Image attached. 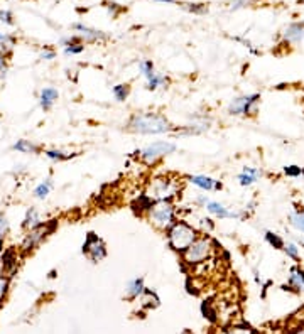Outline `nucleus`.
I'll use <instances>...</instances> for the list:
<instances>
[{
	"mask_svg": "<svg viewBox=\"0 0 304 334\" xmlns=\"http://www.w3.org/2000/svg\"><path fill=\"white\" fill-rule=\"evenodd\" d=\"M127 129L134 134L140 135H161L169 134L174 130V127L169 124V120L164 115L159 113H135L130 116Z\"/></svg>",
	"mask_w": 304,
	"mask_h": 334,
	"instance_id": "obj_1",
	"label": "nucleus"
},
{
	"mask_svg": "<svg viewBox=\"0 0 304 334\" xmlns=\"http://www.w3.org/2000/svg\"><path fill=\"white\" fill-rule=\"evenodd\" d=\"M166 235H167V243H169L172 250L183 253L198 238V231L190 223L176 221L171 228H167Z\"/></svg>",
	"mask_w": 304,
	"mask_h": 334,
	"instance_id": "obj_2",
	"label": "nucleus"
},
{
	"mask_svg": "<svg viewBox=\"0 0 304 334\" xmlns=\"http://www.w3.org/2000/svg\"><path fill=\"white\" fill-rule=\"evenodd\" d=\"M147 220L149 223L157 230L167 231V228H171L176 220V206L172 204V201H154L152 206L147 211Z\"/></svg>",
	"mask_w": 304,
	"mask_h": 334,
	"instance_id": "obj_3",
	"label": "nucleus"
},
{
	"mask_svg": "<svg viewBox=\"0 0 304 334\" xmlns=\"http://www.w3.org/2000/svg\"><path fill=\"white\" fill-rule=\"evenodd\" d=\"M213 252H215L213 240L204 233V235L198 236L196 240L181 253V255H183V262H185L186 265L196 267V265H201V263L206 262V260L211 258Z\"/></svg>",
	"mask_w": 304,
	"mask_h": 334,
	"instance_id": "obj_4",
	"label": "nucleus"
},
{
	"mask_svg": "<svg viewBox=\"0 0 304 334\" xmlns=\"http://www.w3.org/2000/svg\"><path fill=\"white\" fill-rule=\"evenodd\" d=\"M177 193H179V184L171 177L150 179L147 184V191H145V194H147L152 201H162V199L171 201Z\"/></svg>",
	"mask_w": 304,
	"mask_h": 334,
	"instance_id": "obj_5",
	"label": "nucleus"
},
{
	"mask_svg": "<svg viewBox=\"0 0 304 334\" xmlns=\"http://www.w3.org/2000/svg\"><path fill=\"white\" fill-rule=\"evenodd\" d=\"M56 225H57L56 220L43 221L39 226H36V228H33V230L25 231L24 240H22V243H20V250H22L24 253H29V252L36 250V248H38L41 243H43L46 238H48L51 233L56 230Z\"/></svg>",
	"mask_w": 304,
	"mask_h": 334,
	"instance_id": "obj_6",
	"label": "nucleus"
},
{
	"mask_svg": "<svg viewBox=\"0 0 304 334\" xmlns=\"http://www.w3.org/2000/svg\"><path fill=\"white\" fill-rule=\"evenodd\" d=\"M176 152V145L172 142H164V140H159V142H154V144L147 145L142 150L135 152L139 154L140 157V162H144L145 166H154L157 161H161L162 157L169 156V154H174Z\"/></svg>",
	"mask_w": 304,
	"mask_h": 334,
	"instance_id": "obj_7",
	"label": "nucleus"
},
{
	"mask_svg": "<svg viewBox=\"0 0 304 334\" xmlns=\"http://www.w3.org/2000/svg\"><path fill=\"white\" fill-rule=\"evenodd\" d=\"M260 102V95L252 93V95H244L230 102L228 105V115L232 116H247V115H255L257 113V105Z\"/></svg>",
	"mask_w": 304,
	"mask_h": 334,
	"instance_id": "obj_8",
	"label": "nucleus"
},
{
	"mask_svg": "<svg viewBox=\"0 0 304 334\" xmlns=\"http://www.w3.org/2000/svg\"><path fill=\"white\" fill-rule=\"evenodd\" d=\"M81 252H83V255H86L90 258V262L98 263L107 257V245H105V241L97 235V233L90 231L85 238Z\"/></svg>",
	"mask_w": 304,
	"mask_h": 334,
	"instance_id": "obj_9",
	"label": "nucleus"
},
{
	"mask_svg": "<svg viewBox=\"0 0 304 334\" xmlns=\"http://www.w3.org/2000/svg\"><path fill=\"white\" fill-rule=\"evenodd\" d=\"M71 29L76 31V36L80 37L83 42H98V41H105V39H107V34L102 33V31L88 27V25L81 24V22L71 24Z\"/></svg>",
	"mask_w": 304,
	"mask_h": 334,
	"instance_id": "obj_10",
	"label": "nucleus"
},
{
	"mask_svg": "<svg viewBox=\"0 0 304 334\" xmlns=\"http://www.w3.org/2000/svg\"><path fill=\"white\" fill-rule=\"evenodd\" d=\"M284 290H296V292H304V268L301 265H294L289 270L287 277V285H282Z\"/></svg>",
	"mask_w": 304,
	"mask_h": 334,
	"instance_id": "obj_11",
	"label": "nucleus"
},
{
	"mask_svg": "<svg viewBox=\"0 0 304 334\" xmlns=\"http://www.w3.org/2000/svg\"><path fill=\"white\" fill-rule=\"evenodd\" d=\"M282 39H284L286 44H297V42L304 41V20L287 25L284 33H282Z\"/></svg>",
	"mask_w": 304,
	"mask_h": 334,
	"instance_id": "obj_12",
	"label": "nucleus"
},
{
	"mask_svg": "<svg viewBox=\"0 0 304 334\" xmlns=\"http://www.w3.org/2000/svg\"><path fill=\"white\" fill-rule=\"evenodd\" d=\"M204 208L208 209V213H211L213 216H217L220 220H227V218H242L240 213H235V211H230L227 206H223L218 201H208Z\"/></svg>",
	"mask_w": 304,
	"mask_h": 334,
	"instance_id": "obj_13",
	"label": "nucleus"
},
{
	"mask_svg": "<svg viewBox=\"0 0 304 334\" xmlns=\"http://www.w3.org/2000/svg\"><path fill=\"white\" fill-rule=\"evenodd\" d=\"M209 125H211V122L206 120L204 116H196V118L193 120V124H188L186 127H183V130L179 134L181 135H200L209 130Z\"/></svg>",
	"mask_w": 304,
	"mask_h": 334,
	"instance_id": "obj_14",
	"label": "nucleus"
},
{
	"mask_svg": "<svg viewBox=\"0 0 304 334\" xmlns=\"http://www.w3.org/2000/svg\"><path fill=\"white\" fill-rule=\"evenodd\" d=\"M57 98H59V92H57L56 88H52V86H46L39 92V97H38L39 107L43 108L44 111H49L52 107H54Z\"/></svg>",
	"mask_w": 304,
	"mask_h": 334,
	"instance_id": "obj_15",
	"label": "nucleus"
},
{
	"mask_svg": "<svg viewBox=\"0 0 304 334\" xmlns=\"http://www.w3.org/2000/svg\"><path fill=\"white\" fill-rule=\"evenodd\" d=\"M0 263H2V270L5 275L14 274L15 270L19 267V258H17V252L14 250V248H7V250H4L2 257H0Z\"/></svg>",
	"mask_w": 304,
	"mask_h": 334,
	"instance_id": "obj_16",
	"label": "nucleus"
},
{
	"mask_svg": "<svg viewBox=\"0 0 304 334\" xmlns=\"http://www.w3.org/2000/svg\"><path fill=\"white\" fill-rule=\"evenodd\" d=\"M188 181L203 191H220L222 189V183L217 181V179H213V177H209V176H190L188 177Z\"/></svg>",
	"mask_w": 304,
	"mask_h": 334,
	"instance_id": "obj_17",
	"label": "nucleus"
},
{
	"mask_svg": "<svg viewBox=\"0 0 304 334\" xmlns=\"http://www.w3.org/2000/svg\"><path fill=\"white\" fill-rule=\"evenodd\" d=\"M145 292V285L142 277H135L127 284V297L129 299H139Z\"/></svg>",
	"mask_w": 304,
	"mask_h": 334,
	"instance_id": "obj_18",
	"label": "nucleus"
},
{
	"mask_svg": "<svg viewBox=\"0 0 304 334\" xmlns=\"http://www.w3.org/2000/svg\"><path fill=\"white\" fill-rule=\"evenodd\" d=\"M41 223H43V220H41V215H39L38 209L29 208L27 211H25V216L22 220V228L25 231H29V230H33V228L39 226Z\"/></svg>",
	"mask_w": 304,
	"mask_h": 334,
	"instance_id": "obj_19",
	"label": "nucleus"
},
{
	"mask_svg": "<svg viewBox=\"0 0 304 334\" xmlns=\"http://www.w3.org/2000/svg\"><path fill=\"white\" fill-rule=\"evenodd\" d=\"M12 150L19 152V154H33V156H36V154L41 152V148H39V145H36L34 142L20 139L12 144Z\"/></svg>",
	"mask_w": 304,
	"mask_h": 334,
	"instance_id": "obj_20",
	"label": "nucleus"
},
{
	"mask_svg": "<svg viewBox=\"0 0 304 334\" xmlns=\"http://www.w3.org/2000/svg\"><path fill=\"white\" fill-rule=\"evenodd\" d=\"M52 188H54V183H52L51 177H48V179H44L43 183H39L38 186H36L34 191H33V196H34L36 199L44 201V199L51 194Z\"/></svg>",
	"mask_w": 304,
	"mask_h": 334,
	"instance_id": "obj_21",
	"label": "nucleus"
},
{
	"mask_svg": "<svg viewBox=\"0 0 304 334\" xmlns=\"http://www.w3.org/2000/svg\"><path fill=\"white\" fill-rule=\"evenodd\" d=\"M44 156L52 162H63V161H70V159L75 157L76 154L59 150V148H49V150H44Z\"/></svg>",
	"mask_w": 304,
	"mask_h": 334,
	"instance_id": "obj_22",
	"label": "nucleus"
},
{
	"mask_svg": "<svg viewBox=\"0 0 304 334\" xmlns=\"http://www.w3.org/2000/svg\"><path fill=\"white\" fill-rule=\"evenodd\" d=\"M152 203H154V201H152L147 194H142V196H139V198L135 199V203L132 204V209L139 215H147V211L152 206Z\"/></svg>",
	"mask_w": 304,
	"mask_h": 334,
	"instance_id": "obj_23",
	"label": "nucleus"
},
{
	"mask_svg": "<svg viewBox=\"0 0 304 334\" xmlns=\"http://www.w3.org/2000/svg\"><path fill=\"white\" fill-rule=\"evenodd\" d=\"M14 46H15L14 36H10L7 33H0V52L4 56H9L14 51Z\"/></svg>",
	"mask_w": 304,
	"mask_h": 334,
	"instance_id": "obj_24",
	"label": "nucleus"
},
{
	"mask_svg": "<svg viewBox=\"0 0 304 334\" xmlns=\"http://www.w3.org/2000/svg\"><path fill=\"white\" fill-rule=\"evenodd\" d=\"M112 93H113V97H115L117 102H125V100L129 98V95H130V86H129L127 83L115 84L113 89H112Z\"/></svg>",
	"mask_w": 304,
	"mask_h": 334,
	"instance_id": "obj_25",
	"label": "nucleus"
},
{
	"mask_svg": "<svg viewBox=\"0 0 304 334\" xmlns=\"http://www.w3.org/2000/svg\"><path fill=\"white\" fill-rule=\"evenodd\" d=\"M265 241L269 243L272 248H276V250H282L286 245V241L274 231H265Z\"/></svg>",
	"mask_w": 304,
	"mask_h": 334,
	"instance_id": "obj_26",
	"label": "nucleus"
},
{
	"mask_svg": "<svg viewBox=\"0 0 304 334\" xmlns=\"http://www.w3.org/2000/svg\"><path fill=\"white\" fill-rule=\"evenodd\" d=\"M139 70H140V74H142V76L147 79V81L156 74L154 63H152L150 59H142V61H140L139 63Z\"/></svg>",
	"mask_w": 304,
	"mask_h": 334,
	"instance_id": "obj_27",
	"label": "nucleus"
},
{
	"mask_svg": "<svg viewBox=\"0 0 304 334\" xmlns=\"http://www.w3.org/2000/svg\"><path fill=\"white\" fill-rule=\"evenodd\" d=\"M289 221H291V225L296 228V230H299V231L304 233V211L297 209V211H294V213H291Z\"/></svg>",
	"mask_w": 304,
	"mask_h": 334,
	"instance_id": "obj_28",
	"label": "nucleus"
},
{
	"mask_svg": "<svg viewBox=\"0 0 304 334\" xmlns=\"http://www.w3.org/2000/svg\"><path fill=\"white\" fill-rule=\"evenodd\" d=\"M167 83V78L164 76V74H154L149 81H147V89H150V92H156L157 88L164 86V84Z\"/></svg>",
	"mask_w": 304,
	"mask_h": 334,
	"instance_id": "obj_29",
	"label": "nucleus"
},
{
	"mask_svg": "<svg viewBox=\"0 0 304 334\" xmlns=\"http://www.w3.org/2000/svg\"><path fill=\"white\" fill-rule=\"evenodd\" d=\"M284 253L287 255V258H291V260H294V262H299L301 260V255H299V248H297V245L296 243H292V241H289V243H286L284 245Z\"/></svg>",
	"mask_w": 304,
	"mask_h": 334,
	"instance_id": "obj_30",
	"label": "nucleus"
},
{
	"mask_svg": "<svg viewBox=\"0 0 304 334\" xmlns=\"http://www.w3.org/2000/svg\"><path fill=\"white\" fill-rule=\"evenodd\" d=\"M181 5H183V9L188 10V12H191V14L203 15V14L208 12V7L204 4H191V2H188V4H181Z\"/></svg>",
	"mask_w": 304,
	"mask_h": 334,
	"instance_id": "obj_31",
	"label": "nucleus"
},
{
	"mask_svg": "<svg viewBox=\"0 0 304 334\" xmlns=\"http://www.w3.org/2000/svg\"><path fill=\"white\" fill-rule=\"evenodd\" d=\"M83 51H85V44H83V42H76V44H70V46L63 47V52H65L66 56L81 54Z\"/></svg>",
	"mask_w": 304,
	"mask_h": 334,
	"instance_id": "obj_32",
	"label": "nucleus"
},
{
	"mask_svg": "<svg viewBox=\"0 0 304 334\" xmlns=\"http://www.w3.org/2000/svg\"><path fill=\"white\" fill-rule=\"evenodd\" d=\"M237 179H238V184L244 186V188H249V186H252L259 181V177H255L252 174H247V172H240Z\"/></svg>",
	"mask_w": 304,
	"mask_h": 334,
	"instance_id": "obj_33",
	"label": "nucleus"
},
{
	"mask_svg": "<svg viewBox=\"0 0 304 334\" xmlns=\"http://www.w3.org/2000/svg\"><path fill=\"white\" fill-rule=\"evenodd\" d=\"M9 285H10V277L5 274H0V304H2V300L5 299V295H7Z\"/></svg>",
	"mask_w": 304,
	"mask_h": 334,
	"instance_id": "obj_34",
	"label": "nucleus"
},
{
	"mask_svg": "<svg viewBox=\"0 0 304 334\" xmlns=\"http://www.w3.org/2000/svg\"><path fill=\"white\" fill-rule=\"evenodd\" d=\"M222 334H255V332L249 326H233L228 327V329H223Z\"/></svg>",
	"mask_w": 304,
	"mask_h": 334,
	"instance_id": "obj_35",
	"label": "nucleus"
},
{
	"mask_svg": "<svg viewBox=\"0 0 304 334\" xmlns=\"http://www.w3.org/2000/svg\"><path fill=\"white\" fill-rule=\"evenodd\" d=\"M9 231H10V223L7 220V216L0 213V241L9 235Z\"/></svg>",
	"mask_w": 304,
	"mask_h": 334,
	"instance_id": "obj_36",
	"label": "nucleus"
},
{
	"mask_svg": "<svg viewBox=\"0 0 304 334\" xmlns=\"http://www.w3.org/2000/svg\"><path fill=\"white\" fill-rule=\"evenodd\" d=\"M284 174L287 177H301L302 176V167H299V166H286Z\"/></svg>",
	"mask_w": 304,
	"mask_h": 334,
	"instance_id": "obj_37",
	"label": "nucleus"
},
{
	"mask_svg": "<svg viewBox=\"0 0 304 334\" xmlns=\"http://www.w3.org/2000/svg\"><path fill=\"white\" fill-rule=\"evenodd\" d=\"M0 22H2V24H7V25H14L15 22H14L12 12H10V10H7V9H2V10H0Z\"/></svg>",
	"mask_w": 304,
	"mask_h": 334,
	"instance_id": "obj_38",
	"label": "nucleus"
},
{
	"mask_svg": "<svg viewBox=\"0 0 304 334\" xmlns=\"http://www.w3.org/2000/svg\"><path fill=\"white\" fill-rule=\"evenodd\" d=\"M9 74V65H7V56H4L2 52H0V81L2 79L7 78Z\"/></svg>",
	"mask_w": 304,
	"mask_h": 334,
	"instance_id": "obj_39",
	"label": "nucleus"
},
{
	"mask_svg": "<svg viewBox=\"0 0 304 334\" xmlns=\"http://www.w3.org/2000/svg\"><path fill=\"white\" fill-rule=\"evenodd\" d=\"M54 57H56V51L49 49V47H46V46L39 52V59H43V61H52Z\"/></svg>",
	"mask_w": 304,
	"mask_h": 334,
	"instance_id": "obj_40",
	"label": "nucleus"
},
{
	"mask_svg": "<svg viewBox=\"0 0 304 334\" xmlns=\"http://www.w3.org/2000/svg\"><path fill=\"white\" fill-rule=\"evenodd\" d=\"M254 0H232V4H230V10H240V9H245L249 7V5H252Z\"/></svg>",
	"mask_w": 304,
	"mask_h": 334,
	"instance_id": "obj_41",
	"label": "nucleus"
},
{
	"mask_svg": "<svg viewBox=\"0 0 304 334\" xmlns=\"http://www.w3.org/2000/svg\"><path fill=\"white\" fill-rule=\"evenodd\" d=\"M200 225H201V228H203V231H206V233H209L215 228V223L209 220V218H201L200 220Z\"/></svg>",
	"mask_w": 304,
	"mask_h": 334,
	"instance_id": "obj_42",
	"label": "nucleus"
},
{
	"mask_svg": "<svg viewBox=\"0 0 304 334\" xmlns=\"http://www.w3.org/2000/svg\"><path fill=\"white\" fill-rule=\"evenodd\" d=\"M107 9H108V14L112 15V17H117L118 12H120V10H122V9L118 7V4H115V2L107 4Z\"/></svg>",
	"mask_w": 304,
	"mask_h": 334,
	"instance_id": "obj_43",
	"label": "nucleus"
},
{
	"mask_svg": "<svg viewBox=\"0 0 304 334\" xmlns=\"http://www.w3.org/2000/svg\"><path fill=\"white\" fill-rule=\"evenodd\" d=\"M232 39H233V41H237V42H242V44H244L245 47H249V49L252 51V52H257V51L254 49V47H252V42H250L249 39H245V37H242V36H235V37H232Z\"/></svg>",
	"mask_w": 304,
	"mask_h": 334,
	"instance_id": "obj_44",
	"label": "nucleus"
},
{
	"mask_svg": "<svg viewBox=\"0 0 304 334\" xmlns=\"http://www.w3.org/2000/svg\"><path fill=\"white\" fill-rule=\"evenodd\" d=\"M242 172H247V174H252V176H255V177H262V171L259 167H244V171Z\"/></svg>",
	"mask_w": 304,
	"mask_h": 334,
	"instance_id": "obj_45",
	"label": "nucleus"
},
{
	"mask_svg": "<svg viewBox=\"0 0 304 334\" xmlns=\"http://www.w3.org/2000/svg\"><path fill=\"white\" fill-rule=\"evenodd\" d=\"M208 201H209V199L206 198V194H203V196H200V198L196 199V203H198V204H201V206H206Z\"/></svg>",
	"mask_w": 304,
	"mask_h": 334,
	"instance_id": "obj_46",
	"label": "nucleus"
},
{
	"mask_svg": "<svg viewBox=\"0 0 304 334\" xmlns=\"http://www.w3.org/2000/svg\"><path fill=\"white\" fill-rule=\"evenodd\" d=\"M152 2H162V4H176V0H152Z\"/></svg>",
	"mask_w": 304,
	"mask_h": 334,
	"instance_id": "obj_47",
	"label": "nucleus"
},
{
	"mask_svg": "<svg viewBox=\"0 0 304 334\" xmlns=\"http://www.w3.org/2000/svg\"><path fill=\"white\" fill-rule=\"evenodd\" d=\"M183 334H191V332H190V331H185V332H183Z\"/></svg>",
	"mask_w": 304,
	"mask_h": 334,
	"instance_id": "obj_48",
	"label": "nucleus"
},
{
	"mask_svg": "<svg viewBox=\"0 0 304 334\" xmlns=\"http://www.w3.org/2000/svg\"><path fill=\"white\" fill-rule=\"evenodd\" d=\"M299 4H302V5H304V0H299Z\"/></svg>",
	"mask_w": 304,
	"mask_h": 334,
	"instance_id": "obj_49",
	"label": "nucleus"
},
{
	"mask_svg": "<svg viewBox=\"0 0 304 334\" xmlns=\"http://www.w3.org/2000/svg\"><path fill=\"white\" fill-rule=\"evenodd\" d=\"M301 245H302V247H304V240H301Z\"/></svg>",
	"mask_w": 304,
	"mask_h": 334,
	"instance_id": "obj_50",
	"label": "nucleus"
}]
</instances>
